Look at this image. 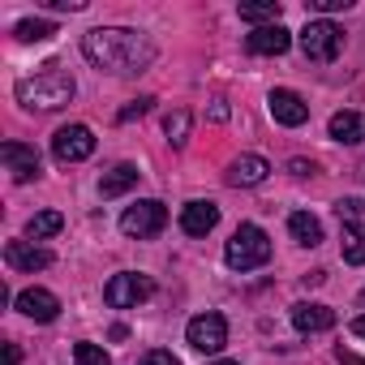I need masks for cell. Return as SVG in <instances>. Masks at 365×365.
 <instances>
[{
  "instance_id": "9a60e30c",
  "label": "cell",
  "mask_w": 365,
  "mask_h": 365,
  "mask_svg": "<svg viewBox=\"0 0 365 365\" xmlns=\"http://www.w3.org/2000/svg\"><path fill=\"white\" fill-rule=\"evenodd\" d=\"M215 224H220V207L215 202H185V211H180V228H185L190 237H207Z\"/></svg>"
},
{
  "instance_id": "44dd1931",
  "label": "cell",
  "mask_w": 365,
  "mask_h": 365,
  "mask_svg": "<svg viewBox=\"0 0 365 365\" xmlns=\"http://www.w3.org/2000/svg\"><path fill=\"white\" fill-rule=\"evenodd\" d=\"M61 228H65V215H61V211H39V215H31V224H26V237L43 241V237H56Z\"/></svg>"
},
{
  "instance_id": "d4e9b609",
  "label": "cell",
  "mask_w": 365,
  "mask_h": 365,
  "mask_svg": "<svg viewBox=\"0 0 365 365\" xmlns=\"http://www.w3.org/2000/svg\"><path fill=\"white\" fill-rule=\"evenodd\" d=\"M73 365H112V356L99 344H73Z\"/></svg>"
},
{
  "instance_id": "484cf974",
  "label": "cell",
  "mask_w": 365,
  "mask_h": 365,
  "mask_svg": "<svg viewBox=\"0 0 365 365\" xmlns=\"http://www.w3.org/2000/svg\"><path fill=\"white\" fill-rule=\"evenodd\" d=\"M344 262H352V267H365V232H361V237H352V241L344 245Z\"/></svg>"
},
{
  "instance_id": "30bf717a",
  "label": "cell",
  "mask_w": 365,
  "mask_h": 365,
  "mask_svg": "<svg viewBox=\"0 0 365 365\" xmlns=\"http://www.w3.org/2000/svg\"><path fill=\"white\" fill-rule=\"evenodd\" d=\"M5 262H9L14 271L35 275V271L52 267V254H48L43 245H35V241H9V245H5Z\"/></svg>"
},
{
  "instance_id": "9c48e42d",
  "label": "cell",
  "mask_w": 365,
  "mask_h": 365,
  "mask_svg": "<svg viewBox=\"0 0 365 365\" xmlns=\"http://www.w3.org/2000/svg\"><path fill=\"white\" fill-rule=\"evenodd\" d=\"M0 159H5V168H9V176L18 180H35L39 176V150L35 146H22V142H5L0 146Z\"/></svg>"
},
{
  "instance_id": "277c9868",
  "label": "cell",
  "mask_w": 365,
  "mask_h": 365,
  "mask_svg": "<svg viewBox=\"0 0 365 365\" xmlns=\"http://www.w3.org/2000/svg\"><path fill=\"white\" fill-rule=\"evenodd\" d=\"M339 48H344V31L335 22H327V18H318V22H309L301 31V52L309 61H318V65H331L339 56Z\"/></svg>"
},
{
  "instance_id": "d6a6232c",
  "label": "cell",
  "mask_w": 365,
  "mask_h": 365,
  "mask_svg": "<svg viewBox=\"0 0 365 365\" xmlns=\"http://www.w3.org/2000/svg\"><path fill=\"white\" fill-rule=\"evenodd\" d=\"M352 335H361V339H365V314H361V318H352Z\"/></svg>"
},
{
  "instance_id": "f1b7e54d",
  "label": "cell",
  "mask_w": 365,
  "mask_h": 365,
  "mask_svg": "<svg viewBox=\"0 0 365 365\" xmlns=\"http://www.w3.org/2000/svg\"><path fill=\"white\" fill-rule=\"evenodd\" d=\"M150 103H155V99H133V103H129V108H125V112H120V116H116V120H120V125H125V120H133V116H142V112H146V108H150Z\"/></svg>"
},
{
  "instance_id": "5b68a950",
  "label": "cell",
  "mask_w": 365,
  "mask_h": 365,
  "mask_svg": "<svg viewBox=\"0 0 365 365\" xmlns=\"http://www.w3.org/2000/svg\"><path fill=\"white\" fill-rule=\"evenodd\" d=\"M163 224H168V207H163V202H155V198L133 202V207L120 215V232H125V237H138V241L159 237V232H163Z\"/></svg>"
},
{
  "instance_id": "ac0fdd59",
  "label": "cell",
  "mask_w": 365,
  "mask_h": 365,
  "mask_svg": "<svg viewBox=\"0 0 365 365\" xmlns=\"http://www.w3.org/2000/svg\"><path fill=\"white\" fill-rule=\"evenodd\" d=\"M327 129H331L335 142H348V146L365 142V116H361V112H335Z\"/></svg>"
},
{
  "instance_id": "7a4b0ae2",
  "label": "cell",
  "mask_w": 365,
  "mask_h": 365,
  "mask_svg": "<svg viewBox=\"0 0 365 365\" xmlns=\"http://www.w3.org/2000/svg\"><path fill=\"white\" fill-rule=\"evenodd\" d=\"M73 78L65 73V69H56V65H48V69H39L35 78H22L18 82V103L22 108H39V112H56V108H65L69 99H73Z\"/></svg>"
},
{
  "instance_id": "e575fe53",
  "label": "cell",
  "mask_w": 365,
  "mask_h": 365,
  "mask_svg": "<svg viewBox=\"0 0 365 365\" xmlns=\"http://www.w3.org/2000/svg\"><path fill=\"white\" fill-rule=\"evenodd\" d=\"M361 301H365V288H361Z\"/></svg>"
},
{
  "instance_id": "8fae6325",
  "label": "cell",
  "mask_w": 365,
  "mask_h": 365,
  "mask_svg": "<svg viewBox=\"0 0 365 365\" xmlns=\"http://www.w3.org/2000/svg\"><path fill=\"white\" fill-rule=\"evenodd\" d=\"M271 116L279 120V125H288V129H297V125H305L309 120V103L297 95V91H271Z\"/></svg>"
},
{
  "instance_id": "ffe728a7",
  "label": "cell",
  "mask_w": 365,
  "mask_h": 365,
  "mask_svg": "<svg viewBox=\"0 0 365 365\" xmlns=\"http://www.w3.org/2000/svg\"><path fill=\"white\" fill-rule=\"evenodd\" d=\"M335 215H339V224H344L352 237L365 232V198H339V202H335Z\"/></svg>"
},
{
  "instance_id": "1f68e13d",
  "label": "cell",
  "mask_w": 365,
  "mask_h": 365,
  "mask_svg": "<svg viewBox=\"0 0 365 365\" xmlns=\"http://www.w3.org/2000/svg\"><path fill=\"white\" fill-rule=\"evenodd\" d=\"M339 365H365V361H361V356H352V352H344V348H339Z\"/></svg>"
},
{
  "instance_id": "83f0119b",
  "label": "cell",
  "mask_w": 365,
  "mask_h": 365,
  "mask_svg": "<svg viewBox=\"0 0 365 365\" xmlns=\"http://www.w3.org/2000/svg\"><path fill=\"white\" fill-rule=\"evenodd\" d=\"M348 5H352V0H309V9H318V14H339Z\"/></svg>"
},
{
  "instance_id": "4fadbf2b",
  "label": "cell",
  "mask_w": 365,
  "mask_h": 365,
  "mask_svg": "<svg viewBox=\"0 0 365 365\" xmlns=\"http://www.w3.org/2000/svg\"><path fill=\"white\" fill-rule=\"evenodd\" d=\"M245 48L254 52V56H284L288 48H292V35L275 22V26H258L250 39H245Z\"/></svg>"
},
{
  "instance_id": "e0dca14e",
  "label": "cell",
  "mask_w": 365,
  "mask_h": 365,
  "mask_svg": "<svg viewBox=\"0 0 365 365\" xmlns=\"http://www.w3.org/2000/svg\"><path fill=\"white\" fill-rule=\"evenodd\" d=\"M267 172H271V163H267L262 155H241V159L232 163L228 180H232V185H262Z\"/></svg>"
},
{
  "instance_id": "5bb4252c",
  "label": "cell",
  "mask_w": 365,
  "mask_h": 365,
  "mask_svg": "<svg viewBox=\"0 0 365 365\" xmlns=\"http://www.w3.org/2000/svg\"><path fill=\"white\" fill-rule=\"evenodd\" d=\"M292 327H297L301 335H318V331H331V327H335V309L301 301V305H292Z\"/></svg>"
},
{
  "instance_id": "4316f807",
  "label": "cell",
  "mask_w": 365,
  "mask_h": 365,
  "mask_svg": "<svg viewBox=\"0 0 365 365\" xmlns=\"http://www.w3.org/2000/svg\"><path fill=\"white\" fill-rule=\"evenodd\" d=\"M138 365H180V361H176L172 352H163V348H155V352H146V356H142Z\"/></svg>"
},
{
  "instance_id": "7402d4cb",
  "label": "cell",
  "mask_w": 365,
  "mask_h": 365,
  "mask_svg": "<svg viewBox=\"0 0 365 365\" xmlns=\"http://www.w3.org/2000/svg\"><path fill=\"white\" fill-rule=\"evenodd\" d=\"M22 43H43V39H52L56 35V26L52 22H43V18H26V22H18V31H14Z\"/></svg>"
},
{
  "instance_id": "603a6c76",
  "label": "cell",
  "mask_w": 365,
  "mask_h": 365,
  "mask_svg": "<svg viewBox=\"0 0 365 365\" xmlns=\"http://www.w3.org/2000/svg\"><path fill=\"white\" fill-rule=\"evenodd\" d=\"M190 125H194V120H190V112H185V108H176V112L163 120V133H168V142H172V146H185V138H190Z\"/></svg>"
},
{
  "instance_id": "2e32d148",
  "label": "cell",
  "mask_w": 365,
  "mask_h": 365,
  "mask_svg": "<svg viewBox=\"0 0 365 365\" xmlns=\"http://www.w3.org/2000/svg\"><path fill=\"white\" fill-rule=\"evenodd\" d=\"M138 163H116L112 172H103V180H99V194L103 198H120V194H129L133 185H138Z\"/></svg>"
},
{
  "instance_id": "52a82bcc",
  "label": "cell",
  "mask_w": 365,
  "mask_h": 365,
  "mask_svg": "<svg viewBox=\"0 0 365 365\" xmlns=\"http://www.w3.org/2000/svg\"><path fill=\"white\" fill-rule=\"evenodd\" d=\"M185 339H190V348H198V352H220V348L228 344V322H224V314L207 309V314L190 318Z\"/></svg>"
},
{
  "instance_id": "836d02e7",
  "label": "cell",
  "mask_w": 365,
  "mask_h": 365,
  "mask_svg": "<svg viewBox=\"0 0 365 365\" xmlns=\"http://www.w3.org/2000/svg\"><path fill=\"white\" fill-rule=\"evenodd\" d=\"M211 365H241V361H211Z\"/></svg>"
},
{
  "instance_id": "4dcf8cb0",
  "label": "cell",
  "mask_w": 365,
  "mask_h": 365,
  "mask_svg": "<svg viewBox=\"0 0 365 365\" xmlns=\"http://www.w3.org/2000/svg\"><path fill=\"white\" fill-rule=\"evenodd\" d=\"M211 120H228V103H211Z\"/></svg>"
},
{
  "instance_id": "f546056e",
  "label": "cell",
  "mask_w": 365,
  "mask_h": 365,
  "mask_svg": "<svg viewBox=\"0 0 365 365\" xmlns=\"http://www.w3.org/2000/svg\"><path fill=\"white\" fill-rule=\"evenodd\" d=\"M22 361V352H18V344H5V365H18Z\"/></svg>"
},
{
  "instance_id": "cb8c5ba5",
  "label": "cell",
  "mask_w": 365,
  "mask_h": 365,
  "mask_svg": "<svg viewBox=\"0 0 365 365\" xmlns=\"http://www.w3.org/2000/svg\"><path fill=\"white\" fill-rule=\"evenodd\" d=\"M241 22H279V0H258V5H241Z\"/></svg>"
},
{
  "instance_id": "8992f818",
  "label": "cell",
  "mask_w": 365,
  "mask_h": 365,
  "mask_svg": "<svg viewBox=\"0 0 365 365\" xmlns=\"http://www.w3.org/2000/svg\"><path fill=\"white\" fill-rule=\"evenodd\" d=\"M150 292H155V279H150V275L120 271V275H112V279H108V288H103V301H108L112 309H129V305L146 301Z\"/></svg>"
},
{
  "instance_id": "ba28073f",
  "label": "cell",
  "mask_w": 365,
  "mask_h": 365,
  "mask_svg": "<svg viewBox=\"0 0 365 365\" xmlns=\"http://www.w3.org/2000/svg\"><path fill=\"white\" fill-rule=\"evenodd\" d=\"M52 155H56L61 163H82V159L95 155V133H91L86 125H65V129H56V138H52Z\"/></svg>"
},
{
  "instance_id": "3957f363",
  "label": "cell",
  "mask_w": 365,
  "mask_h": 365,
  "mask_svg": "<svg viewBox=\"0 0 365 365\" xmlns=\"http://www.w3.org/2000/svg\"><path fill=\"white\" fill-rule=\"evenodd\" d=\"M224 262H228L232 271H258V267H267V262H271V237H267L258 224H241V228L232 232L228 250H224Z\"/></svg>"
},
{
  "instance_id": "6da1fadb",
  "label": "cell",
  "mask_w": 365,
  "mask_h": 365,
  "mask_svg": "<svg viewBox=\"0 0 365 365\" xmlns=\"http://www.w3.org/2000/svg\"><path fill=\"white\" fill-rule=\"evenodd\" d=\"M82 56L95 69L125 78V73H142L155 61V43L138 31H125V26H99V31L82 35Z\"/></svg>"
},
{
  "instance_id": "7c38bea8",
  "label": "cell",
  "mask_w": 365,
  "mask_h": 365,
  "mask_svg": "<svg viewBox=\"0 0 365 365\" xmlns=\"http://www.w3.org/2000/svg\"><path fill=\"white\" fill-rule=\"evenodd\" d=\"M14 305H18V314H26V318H35V322H52V318L61 314V301H56L48 288H26V292L14 297Z\"/></svg>"
},
{
  "instance_id": "d6986e66",
  "label": "cell",
  "mask_w": 365,
  "mask_h": 365,
  "mask_svg": "<svg viewBox=\"0 0 365 365\" xmlns=\"http://www.w3.org/2000/svg\"><path fill=\"white\" fill-rule=\"evenodd\" d=\"M288 232H292V241L297 245H322V224H318V215H309V211H297L292 220H288Z\"/></svg>"
}]
</instances>
